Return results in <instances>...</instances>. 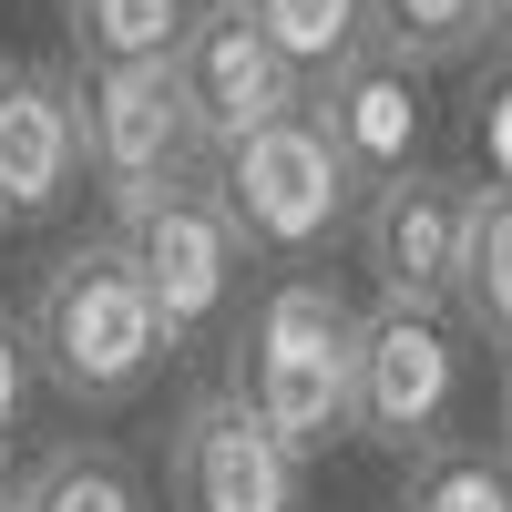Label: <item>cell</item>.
Wrapping results in <instances>:
<instances>
[{
  "label": "cell",
  "mask_w": 512,
  "mask_h": 512,
  "mask_svg": "<svg viewBox=\"0 0 512 512\" xmlns=\"http://www.w3.org/2000/svg\"><path fill=\"white\" fill-rule=\"evenodd\" d=\"M21 328H31L41 390L72 400V410H123V400H144L154 369L175 359V328H164L154 287H144L134 256H123L113 226L82 236V246H62L52 267H41Z\"/></svg>",
  "instance_id": "obj_1"
},
{
  "label": "cell",
  "mask_w": 512,
  "mask_h": 512,
  "mask_svg": "<svg viewBox=\"0 0 512 512\" xmlns=\"http://www.w3.org/2000/svg\"><path fill=\"white\" fill-rule=\"evenodd\" d=\"M226 390L267 410L297 461H328V441H359V308L328 277H267L226 318Z\"/></svg>",
  "instance_id": "obj_2"
},
{
  "label": "cell",
  "mask_w": 512,
  "mask_h": 512,
  "mask_svg": "<svg viewBox=\"0 0 512 512\" xmlns=\"http://www.w3.org/2000/svg\"><path fill=\"white\" fill-rule=\"evenodd\" d=\"M216 195L236 205V226H246V246L267 256V267H308L338 226H359V195L369 185L349 175L328 113L297 103L277 123H256L236 154H216Z\"/></svg>",
  "instance_id": "obj_3"
},
{
  "label": "cell",
  "mask_w": 512,
  "mask_h": 512,
  "mask_svg": "<svg viewBox=\"0 0 512 512\" xmlns=\"http://www.w3.org/2000/svg\"><path fill=\"white\" fill-rule=\"evenodd\" d=\"M113 236H123V256L144 267L164 328H175V349H195V338H216V328L236 318V287H246V267H256V246H246V226H236V205L216 195V164H195V175L154 185L144 205H123Z\"/></svg>",
  "instance_id": "obj_4"
},
{
  "label": "cell",
  "mask_w": 512,
  "mask_h": 512,
  "mask_svg": "<svg viewBox=\"0 0 512 512\" xmlns=\"http://www.w3.org/2000/svg\"><path fill=\"white\" fill-rule=\"evenodd\" d=\"M461 328L451 308H420V297H369L359 308V441L379 451H420L451 431L461 410Z\"/></svg>",
  "instance_id": "obj_5"
},
{
  "label": "cell",
  "mask_w": 512,
  "mask_h": 512,
  "mask_svg": "<svg viewBox=\"0 0 512 512\" xmlns=\"http://www.w3.org/2000/svg\"><path fill=\"white\" fill-rule=\"evenodd\" d=\"M308 461L246 390H195L164 431V512H297Z\"/></svg>",
  "instance_id": "obj_6"
},
{
  "label": "cell",
  "mask_w": 512,
  "mask_h": 512,
  "mask_svg": "<svg viewBox=\"0 0 512 512\" xmlns=\"http://www.w3.org/2000/svg\"><path fill=\"white\" fill-rule=\"evenodd\" d=\"M175 82H185V113H195V154L205 164L236 154L256 123H277V113L308 103V72L267 41V21H256L246 0H195V21L175 41Z\"/></svg>",
  "instance_id": "obj_7"
},
{
  "label": "cell",
  "mask_w": 512,
  "mask_h": 512,
  "mask_svg": "<svg viewBox=\"0 0 512 512\" xmlns=\"http://www.w3.org/2000/svg\"><path fill=\"white\" fill-rule=\"evenodd\" d=\"M82 144H93V195L113 205H144L154 185L195 175V113H185V82L175 62H113V72H82Z\"/></svg>",
  "instance_id": "obj_8"
},
{
  "label": "cell",
  "mask_w": 512,
  "mask_h": 512,
  "mask_svg": "<svg viewBox=\"0 0 512 512\" xmlns=\"http://www.w3.org/2000/svg\"><path fill=\"white\" fill-rule=\"evenodd\" d=\"M482 175H451V164H400L359 195V267L379 297H420V308H451L461 277V236H472Z\"/></svg>",
  "instance_id": "obj_9"
},
{
  "label": "cell",
  "mask_w": 512,
  "mask_h": 512,
  "mask_svg": "<svg viewBox=\"0 0 512 512\" xmlns=\"http://www.w3.org/2000/svg\"><path fill=\"white\" fill-rule=\"evenodd\" d=\"M93 185L82 144V72L62 62H0V226H41Z\"/></svg>",
  "instance_id": "obj_10"
},
{
  "label": "cell",
  "mask_w": 512,
  "mask_h": 512,
  "mask_svg": "<svg viewBox=\"0 0 512 512\" xmlns=\"http://www.w3.org/2000/svg\"><path fill=\"white\" fill-rule=\"evenodd\" d=\"M410 82H420V72H410L400 52H379V41L308 82V103L328 113V134H338V154H349L359 185H379V175H400V164H410V134H420V93H410Z\"/></svg>",
  "instance_id": "obj_11"
},
{
  "label": "cell",
  "mask_w": 512,
  "mask_h": 512,
  "mask_svg": "<svg viewBox=\"0 0 512 512\" xmlns=\"http://www.w3.org/2000/svg\"><path fill=\"white\" fill-rule=\"evenodd\" d=\"M451 318L512 359V185H482L472 236H461V277H451Z\"/></svg>",
  "instance_id": "obj_12"
},
{
  "label": "cell",
  "mask_w": 512,
  "mask_h": 512,
  "mask_svg": "<svg viewBox=\"0 0 512 512\" xmlns=\"http://www.w3.org/2000/svg\"><path fill=\"white\" fill-rule=\"evenodd\" d=\"M400 512H512V451L502 441H420L400 461Z\"/></svg>",
  "instance_id": "obj_13"
},
{
  "label": "cell",
  "mask_w": 512,
  "mask_h": 512,
  "mask_svg": "<svg viewBox=\"0 0 512 512\" xmlns=\"http://www.w3.org/2000/svg\"><path fill=\"white\" fill-rule=\"evenodd\" d=\"M195 21V0H62V41L82 72L113 62H175V41Z\"/></svg>",
  "instance_id": "obj_14"
},
{
  "label": "cell",
  "mask_w": 512,
  "mask_h": 512,
  "mask_svg": "<svg viewBox=\"0 0 512 512\" xmlns=\"http://www.w3.org/2000/svg\"><path fill=\"white\" fill-rule=\"evenodd\" d=\"M369 41L410 72H451L492 41V0H369Z\"/></svg>",
  "instance_id": "obj_15"
},
{
  "label": "cell",
  "mask_w": 512,
  "mask_h": 512,
  "mask_svg": "<svg viewBox=\"0 0 512 512\" xmlns=\"http://www.w3.org/2000/svg\"><path fill=\"white\" fill-rule=\"evenodd\" d=\"M21 512H144V482L103 441H62L21 472Z\"/></svg>",
  "instance_id": "obj_16"
},
{
  "label": "cell",
  "mask_w": 512,
  "mask_h": 512,
  "mask_svg": "<svg viewBox=\"0 0 512 512\" xmlns=\"http://www.w3.org/2000/svg\"><path fill=\"white\" fill-rule=\"evenodd\" d=\"M256 21H267V41L297 62V72H338L349 52H369V0H246Z\"/></svg>",
  "instance_id": "obj_17"
},
{
  "label": "cell",
  "mask_w": 512,
  "mask_h": 512,
  "mask_svg": "<svg viewBox=\"0 0 512 512\" xmlns=\"http://www.w3.org/2000/svg\"><path fill=\"white\" fill-rule=\"evenodd\" d=\"M31 328L21 318H0V441H11V420H21V400H31Z\"/></svg>",
  "instance_id": "obj_18"
},
{
  "label": "cell",
  "mask_w": 512,
  "mask_h": 512,
  "mask_svg": "<svg viewBox=\"0 0 512 512\" xmlns=\"http://www.w3.org/2000/svg\"><path fill=\"white\" fill-rule=\"evenodd\" d=\"M492 41H512V0H492Z\"/></svg>",
  "instance_id": "obj_19"
},
{
  "label": "cell",
  "mask_w": 512,
  "mask_h": 512,
  "mask_svg": "<svg viewBox=\"0 0 512 512\" xmlns=\"http://www.w3.org/2000/svg\"><path fill=\"white\" fill-rule=\"evenodd\" d=\"M502 451H512V369H502Z\"/></svg>",
  "instance_id": "obj_20"
},
{
  "label": "cell",
  "mask_w": 512,
  "mask_h": 512,
  "mask_svg": "<svg viewBox=\"0 0 512 512\" xmlns=\"http://www.w3.org/2000/svg\"><path fill=\"white\" fill-rule=\"evenodd\" d=\"M0 512H21V482H11V472H0Z\"/></svg>",
  "instance_id": "obj_21"
}]
</instances>
